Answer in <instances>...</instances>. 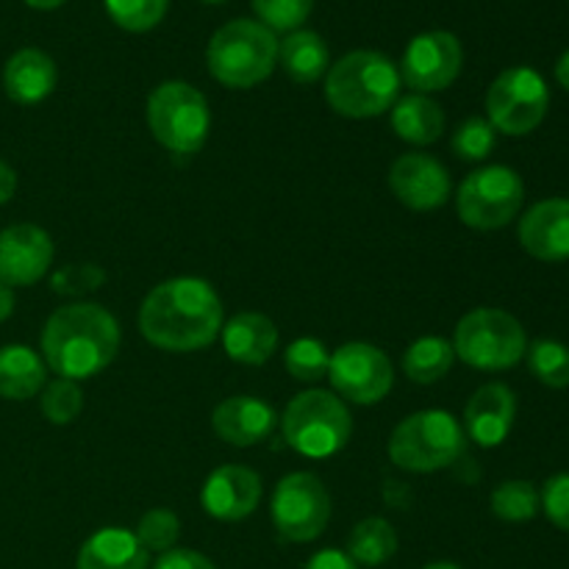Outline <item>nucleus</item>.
<instances>
[{"label":"nucleus","instance_id":"obj_31","mask_svg":"<svg viewBox=\"0 0 569 569\" xmlns=\"http://www.w3.org/2000/svg\"><path fill=\"white\" fill-rule=\"evenodd\" d=\"M103 3L122 31L144 33L164 20L170 0H103Z\"/></svg>","mask_w":569,"mask_h":569},{"label":"nucleus","instance_id":"obj_12","mask_svg":"<svg viewBox=\"0 0 569 569\" xmlns=\"http://www.w3.org/2000/svg\"><path fill=\"white\" fill-rule=\"evenodd\" d=\"M328 381L350 403H381L395 383L392 361L376 345L348 342L331 353V361H328Z\"/></svg>","mask_w":569,"mask_h":569},{"label":"nucleus","instance_id":"obj_41","mask_svg":"<svg viewBox=\"0 0 569 569\" xmlns=\"http://www.w3.org/2000/svg\"><path fill=\"white\" fill-rule=\"evenodd\" d=\"M11 315H14V292H11V287L0 283V322L9 320Z\"/></svg>","mask_w":569,"mask_h":569},{"label":"nucleus","instance_id":"obj_15","mask_svg":"<svg viewBox=\"0 0 569 569\" xmlns=\"http://www.w3.org/2000/svg\"><path fill=\"white\" fill-rule=\"evenodd\" d=\"M389 189L409 209L433 211L448 203L450 176L433 156L403 153L389 167Z\"/></svg>","mask_w":569,"mask_h":569},{"label":"nucleus","instance_id":"obj_6","mask_svg":"<svg viewBox=\"0 0 569 569\" xmlns=\"http://www.w3.org/2000/svg\"><path fill=\"white\" fill-rule=\"evenodd\" d=\"M283 439L306 459H328L350 442L353 420L342 398L326 389H306L283 411Z\"/></svg>","mask_w":569,"mask_h":569},{"label":"nucleus","instance_id":"obj_45","mask_svg":"<svg viewBox=\"0 0 569 569\" xmlns=\"http://www.w3.org/2000/svg\"><path fill=\"white\" fill-rule=\"evenodd\" d=\"M203 3H226V0H203Z\"/></svg>","mask_w":569,"mask_h":569},{"label":"nucleus","instance_id":"obj_18","mask_svg":"<svg viewBox=\"0 0 569 569\" xmlns=\"http://www.w3.org/2000/svg\"><path fill=\"white\" fill-rule=\"evenodd\" d=\"M517 420V398L506 383H483L465 409V437L481 448H498Z\"/></svg>","mask_w":569,"mask_h":569},{"label":"nucleus","instance_id":"obj_17","mask_svg":"<svg viewBox=\"0 0 569 569\" xmlns=\"http://www.w3.org/2000/svg\"><path fill=\"white\" fill-rule=\"evenodd\" d=\"M520 244L528 256L548 264L569 259V200L548 198L522 214Z\"/></svg>","mask_w":569,"mask_h":569},{"label":"nucleus","instance_id":"obj_9","mask_svg":"<svg viewBox=\"0 0 569 569\" xmlns=\"http://www.w3.org/2000/svg\"><path fill=\"white\" fill-rule=\"evenodd\" d=\"M526 187L511 167L492 164L470 172L456 192V211L461 222L476 231L506 228L522 209Z\"/></svg>","mask_w":569,"mask_h":569},{"label":"nucleus","instance_id":"obj_1","mask_svg":"<svg viewBox=\"0 0 569 569\" xmlns=\"http://www.w3.org/2000/svg\"><path fill=\"white\" fill-rule=\"evenodd\" d=\"M139 331L153 348L170 353L203 350L222 331V300L203 278H170L142 300Z\"/></svg>","mask_w":569,"mask_h":569},{"label":"nucleus","instance_id":"obj_46","mask_svg":"<svg viewBox=\"0 0 569 569\" xmlns=\"http://www.w3.org/2000/svg\"><path fill=\"white\" fill-rule=\"evenodd\" d=\"M567 200H569V198H567Z\"/></svg>","mask_w":569,"mask_h":569},{"label":"nucleus","instance_id":"obj_34","mask_svg":"<svg viewBox=\"0 0 569 569\" xmlns=\"http://www.w3.org/2000/svg\"><path fill=\"white\" fill-rule=\"evenodd\" d=\"M178 537H181V522L167 509H150L137 526V539L148 553H167L176 548Z\"/></svg>","mask_w":569,"mask_h":569},{"label":"nucleus","instance_id":"obj_4","mask_svg":"<svg viewBox=\"0 0 569 569\" xmlns=\"http://www.w3.org/2000/svg\"><path fill=\"white\" fill-rule=\"evenodd\" d=\"M211 78L228 89H250L267 81L278 64V37L259 20L226 22L206 48Z\"/></svg>","mask_w":569,"mask_h":569},{"label":"nucleus","instance_id":"obj_38","mask_svg":"<svg viewBox=\"0 0 569 569\" xmlns=\"http://www.w3.org/2000/svg\"><path fill=\"white\" fill-rule=\"evenodd\" d=\"M153 569H217V567L211 565V559H206L203 553H198V550L172 548L156 559Z\"/></svg>","mask_w":569,"mask_h":569},{"label":"nucleus","instance_id":"obj_10","mask_svg":"<svg viewBox=\"0 0 569 569\" xmlns=\"http://www.w3.org/2000/svg\"><path fill=\"white\" fill-rule=\"evenodd\" d=\"M550 109V89L531 67H511L492 81L487 92V120L506 137L537 131Z\"/></svg>","mask_w":569,"mask_h":569},{"label":"nucleus","instance_id":"obj_22","mask_svg":"<svg viewBox=\"0 0 569 569\" xmlns=\"http://www.w3.org/2000/svg\"><path fill=\"white\" fill-rule=\"evenodd\" d=\"M150 553L137 533L126 528H100L78 550L76 569H148Z\"/></svg>","mask_w":569,"mask_h":569},{"label":"nucleus","instance_id":"obj_43","mask_svg":"<svg viewBox=\"0 0 569 569\" xmlns=\"http://www.w3.org/2000/svg\"><path fill=\"white\" fill-rule=\"evenodd\" d=\"M28 6H31V9H39V11H53V9H59L61 3H67V0H26Z\"/></svg>","mask_w":569,"mask_h":569},{"label":"nucleus","instance_id":"obj_3","mask_svg":"<svg viewBox=\"0 0 569 569\" xmlns=\"http://www.w3.org/2000/svg\"><path fill=\"white\" fill-rule=\"evenodd\" d=\"M400 70L378 50H353L326 72V100L350 120L378 117L398 103Z\"/></svg>","mask_w":569,"mask_h":569},{"label":"nucleus","instance_id":"obj_39","mask_svg":"<svg viewBox=\"0 0 569 569\" xmlns=\"http://www.w3.org/2000/svg\"><path fill=\"white\" fill-rule=\"evenodd\" d=\"M306 569H359L356 567V561L350 559L345 550H320V553H315L309 559V565Z\"/></svg>","mask_w":569,"mask_h":569},{"label":"nucleus","instance_id":"obj_16","mask_svg":"<svg viewBox=\"0 0 569 569\" xmlns=\"http://www.w3.org/2000/svg\"><path fill=\"white\" fill-rule=\"evenodd\" d=\"M261 500V478L253 470L239 465L217 467L203 483L200 503L206 515L220 522L248 520Z\"/></svg>","mask_w":569,"mask_h":569},{"label":"nucleus","instance_id":"obj_44","mask_svg":"<svg viewBox=\"0 0 569 569\" xmlns=\"http://www.w3.org/2000/svg\"><path fill=\"white\" fill-rule=\"evenodd\" d=\"M422 569H461V567L453 565V561H433V565H428Z\"/></svg>","mask_w":569,"mask_h":569},{"label":"nucleus","instance_id":"obj_29","mask_svg":"<svg viewBox=\"0 0 569 569\" xmlns=\"http://www.w3.org/2000/svg\"><path fill=\"white\" fill-rule=\"evenodd\" d=\"M495 517L503 522H528L539 511V492L531 481H503L489 498Z\"/></svg>","mask_w":569,"mask_h":569},{"label":"nucleus","instance_id":"obj_8","mask_svg":"<svg viewBox=\"0 0 569 569\" xmlns=\"http://www.w3.org/2000/svg\"><path fill=\"white\" fill-rule=\"evenodd\" d=\"M456 359L476 370L500 372L520 365L528 350L526 328L503 309H472L456 326Z\"/></svg>","mask_w":569,"mask_h":569},{"label":"nucleus","instance_id":"obj_24","mask_svg":"<svg viewBox=\"0 0 569 569\" xmlns=\"http://www.w3.org/2000/svg\"><path fill=\"white\" fill-rule=\"evenodd\" d=\"M48 370L37 350L26 345H6L0 348V398L3 400H31L44 389Z\"/></svg>","mask_w":569,"mask_h":569},{"label":"nucleus","instance_id":"obj_11","mask_svg":"<svg viewBox=\"0 0 569 569\" xmlns=\"http://www.w3.org/2000/svg\"><path fill=\"white\" fill-rule=\"evenodd\" d=\"M272 526L283 542H315L331 520V498L315 472H292L272 492Z\"/></svg>","mask_w":569,"mask_h":569},{"label":"nucleus","instance_id":"obj_27","mask_svg":"<svg viewBox=\"0 0 569 569\" xmlns=\"http://www.w3.org/2000/svg\"><path fill=\"white\" fill-rule=\"evenodd\" d=\"M456 361L453 345L439 337H422L403 353V372L415 383H437L450 372Z\"/></svg>","mask_w":569,"mask_h":569},{"label":"nucleus","instance_id":"obj_26","mask_svg":"<svg viewBox=\"0 0 569 569\" xmlns=\"http://www.w3.org/2000/svg\"><path fill=\"white\" fill-rule=\"evenodd\" d=\"M398 553V533L383 517H367L350 531L348 556L356 567H381Z\"/></svg>","mask_w":569,"mask_h":569},{"label":"nucleus","instance_id":"obj_30","mask_svg":"<svg viewBox=\"0 0 569 569\" xmlns=\"http://www.w3.org/2000/svg\"><path fill=\"white\" fill-rule=\"evenodd\" d=\"M328 361H331V353H328L326 345L320 339H295L292 345L283 353V365H287V372L295 378V381L303 383H317L328 376Z\"/></svg>","mask_w":569,"mask_h":569},{"label":"nucleus","instance_id":"obj_33","mask_svg":"<svg viewBox=\"0 0 569 569\" xmlns=\"http://www.w3.org/2000/svg\"><path fill=\"white\" fill-rule=\"evenodd\" d=\"M250 3H253L256 20L272 33L300 31L315 9V0H250Z\"/></svg>","mask_w":569,"mask_h":569},{"label":"nucleus","instance_id":"obj_28","mask_svg":"<svg viewBox=\"0 0 569 569\" xmlns=\"http://www.w3.org/2000/svg\"><path fill=\"white\" fill-rule=\"evenodd\" d=\"M531 376L550 389L569 387V348L556 339H537L526 350Z\"/></svg>","mask_w":569,"mask_h":569},{"label":"nucleus","instance_id":"obj_19","mask_svg":"<svg viewBox=\"0 0 569 569\" xmlns=\"http://www.w3.org/2000/svg\"><path fill=\"white\" fill-rule=\"evenodd\" d=\"M278 415L267 400L250 398V395H233L226 398L211 415V428L222 442L233 448H250L264 442L276 428Z\"/></svg>","mask_w":569,"mask_h":569},{"label":"nucleus","instance_id":"obj_42","mask_svg":"<svg viewBox=\"0 0 569 569\" xmlns=\"http://www.w3.org/2000/svg\"><path fill=\"white\" fill-rule=\"evenodd\" d=\"M556 81L569 92V50L561 53V59L556 61Z\"/></svg>","mask_w":569,"mask_h":569},{"label":"nucleus","instance_id":"obj_2","mask_svg":"<svg viewBox=\"0 0 569 569\" xmlns=\"http://www.w3.org/2000/svg\"><path fill=\"white\" fill-rule=\"evenodd\" d=\"M117 350H120V322L98 303L61 306L44 322V365L59 378L87 381L114 361Z\"/></svg>","mask_w":569,"mask_h":569},{"label":"nucleus","instance_id":"obj_13","mask_svg":"<svg viewBox=\"0 0 569 569\" xmlns=\"http://www.w3.org/2000/svg\"><path fill=\"white\" fill-rule=\"evenodd\" d=\"M465 67V50L450 31H426L415 37L400 59V81L417 94L442 92Z\"/></svg>","mask_w":569,"mask_h":569},{"label":"nucleus","instance_id":"obj_37","mask_svg":"<svg viewBox=\"0 0 569 569\" xmlns=\"http://www.w3.org/2000/svg\"><path fill=\"white\" fill-rule=\"evenodd\" d=\"M539 506L556 528L569 533V472H559V476L545 481Z\"/></svg>","mask_w":569,"mask_h":569},{"label":"nucleus","instance_id":"obj_25","mask_svg":"<svg viewBox=\"0 0 569 569\" xmlns=\"http://www.w3.org/2000/svg\"><path fill=\"white\" fill-rule=\"evenodd\" d=\"M392 128L403 142L431 144L445 131V111L426 94H406L392 106Z\"/></svg>","mask_w":569,"mask_h":569},{"label":"nucleus","instance_id":"obj_40","mask_svg":"<svg viewBox=\"0 0 569 569\" xmlns=\"http://www.w3.org/2000/svg\"><path fill=\"white\" fill-rule=\"evenodd\" d=\"M17 192V172L6 161H0V206L9 203Z\"/></svg>","mask_w":569,"mask_h":569},{"label":"nucleus","instance_id":"obj_36","mask_svg":"<svg viewBox=\"0 0 569 569\" xmlns=\"http://www.w3.org/2000/svg\"><path fill=\"white\" fill-rule=\"evenodd\" d=\"M103 281L106 272L98 264H67L53 272L50 289L56 295H70V298H76V295L94 292V289L103 287Z\"/></svg>","mask_w":569,"mask_h":569},{"label":"nucleus","instance_id":"obj_35","mask_svg":"<svg viewBox=\"0 0 569 569\" xmlns=\"http://www.w3.org/2000/svg\"><path fill=\"white\" fill-rule=\"evenodd\" d=\"M498 144V131L483 117H470L453 133V153L465 161H483Z\"/></svg>","mask_w":569,"mask_h":569},{"label":"nucleus","instance_id":"obj_21","mask_svg":"<svg viewBox=\"0 0 569 569\" xmlns=\"http://www.w3.org/2000/svg\"><path fill=\"white\" fill-rule=\"evenodd\" d=\"M220 333L228 359L237 361V365H264L278 348L276 322L270 317L259 315V311H239L237 317L228 320V326Z\"/></svg>","mask_w":569,"mask_h":569},{"label":"nucleus","instance_id":"obj_23","mask_svg":"<svg viewBox=\"0 0 569 569\" xmlns=\"http://www.w3.org/2000/svg\"><path fill=\"white\" fill-rule=\"evenodd\" d=\"M278 61L295 83H317L331 64L328 42L317 31H292L278 42Z\"/></svg>","mask_w":569,"mask_h":569},{"label":"nucleus","instance_id":"obj_20","mask_svg":"<svg viewBox=\"0 0 569 569\" xmlns=\"http://www.w3.org/2000/svg\"><path fill=\"white\" fill-rule=\"evenodd\" d=\"M59 81L56 61L39 48H22L6 61L3 89L20 106H37L48 98Z\"/></svg>","mask_w":569,"mask_h":569},{"label":"nucleus","instance_id":"obj_7","mask_svg":"<svg viewBox=\"0 0 569 569\" xmlns=\"http://www.w3.org/2000/svg\"><path fill=\"white\" fill-rule=\"evenodd\" d=\"M148 128L161 148L178 156H192L209 139L211 114L203 92L187 81H164L150 92Z\"/></svg>","mask_w":569,"mask_h":569},{"label":"nucleus","instance_id":"obj_5","mask_svg":"<svg viewBox=\"0 0 569 569\" xmlns=\"http://www.w3.org/2000/svg\"><path fill=\"white\" fill-rule=\"evenodd\" d=\"M465 450V428L450 411L439 409L409 415L389 437V459L406 472H437L453 467Z\"/></svg>","mask_w":569,"mask_h":569},{"label":"nucleus","instance_id":"obj_14","mask_svg":"<svg viewBox=\"0 0 569 569\" xmlns=\"http://www.w3.org/2000/svg\"><path fill=\"white\" fill-rule=\"evenodd\" d=\"M53 264V239L33 222H17L0 231V283L31 287Z\"/></svg>","mask_w":569,"mask_h":569},{"label":"nucleus","instance_id":"obj_32","mask_svg":"<svg viewBox=\"0 0 569 569\" xmlns=\"http://www.w3.org/2000/svg\"><path fill=\"white\" fill-rule=\"evenodd\" d=\"M39 406H42L44 420L53 422V426H70L72 420H78L83 409V392L78 387V381H70V378H56L48 387L42 389V398H39Z\"/></svg>","mask_w":569,"mask_h":569}]
</instances>
